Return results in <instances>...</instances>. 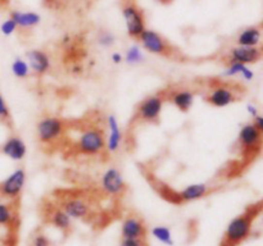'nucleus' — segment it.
<instances>
[{
    "instance_id": "nucleus-25",
    "label": "nucleus",
    "mask_w": 263,
    "mask_h": 246,
    "mask_svg": "<svg viewBox=\"0 0 263 246\" xmlns=\"http://www.w3.org/2000/svg\"><path fill=\"white\" fill-rule=\"evenodd\" d=\"M125 60L131 64L140 63V61L143 60V54H141L140 49H139L138 46H133V48L128 49L127 53H126L125 55Z\"/></svg>"
},
{
    "instance_id": "nucleus-4",
    "label": "nucleus",
    "mask_w": 263,
    "mask_h": 246,
    "mask_svg": "<svg viewBox=\"0 0 263 246\" xmlns=\"http://www.w3.org/2000/svg\"><path fill=\"white\" fill-rule=\"evenodd\" d=\"M68 123L61 117L45 115L36 125V137L43 148H53L64 140Z\"/></svg>"
},
{
    "instance_id": "nucleus-22",
    "label": "nucleus",
    "mask_w": 263,
    "mask_h": 246,
    "mask_svg": "<svg viewBox=\"0 0 263 246\" xmlns=\"http://www.w3.org/2000/svg\"><path fill=\"white\" fill-rule=\"evenodd\" d=\"M17 200L0 201V227H12L18 217Z\"/></svg>"
},
{
    "instance_id": "nucleus-33",
    "label": "nucleus",
    "mask_w": 263,
    "mask_h": 246,
    "mask_svg": "<svg viewBox=\"0 0 263 246\" xmlns=\"http://www.w3.org/2000/svg\"><path fill=\"white\" fill-rule=\"evenodd\" d=\"M110 59H112V61L115 64H120V63H122L123 56H122V54H120V53H113L112 56H110Z\"/></svg>"
},
{
    "instance_id": "nucleus-2",
    "label": "nucleus",
    "mask_w": 263,
    "mask_h": 246,
    "mask_svg": "<svg viewBox=\"0 0 263 246\" xmlns=\"http://www.w3.org/2000/svg\"><path fill=\"white\" fill-rule=\"evenodd\" d=\"M203 91V100L211 107L223 108L238 102L246 95L247 89L239 82L225 81L221 78H208Z\"/></svg>"
},
{
    "instance_id": "nucleus-6",
    "label": "nucleus",
    "mask_w": 263,
    "mask_h": 246,
    "mask_svg": "<svg viewBox=\"0 0 263 246\" xmlns=\"http://www.w3.org/2000/svg\"><path fill=\"white\" fill-rule=\"evenodd\" d=\"M138 41L141 44V48L145 49L148 53L172 59V60H181V53L156 31L145 28Z\"/></svg>"
},
{
    "instance_id": "nucleus-28",
    "label": "nucleus",
    "mask_w": 263,
    "mask_h": 246,
    "mask_svg": "<svg viewBox=\"0 0 263 246\" xmlns=\"http://www.w3.org/2000/svg\"><path fill=\"white\" fill-rule=\"evenodd\" d=\"M115 36L112 35L110 32H108V31H104V32H100L99 36H98V41H99V44L102 46H105V48H109V46H112L113 44H115Z\"/></svg>"
},
{
    "instance_id": "nucleus-16",
    "label": "nucleus",
    "mask_w": 263,
    "mask_h": 246,
    "mask_svg": "<svg viewBox=\"0 0 263 246\" xmlns=\"http://www.w3.org/2000/svg\"><path fill=\"white\" fill-rule=\"evenodd\" d=\"M217 187L210 186V184L205 183H195V184H189V186L185 187L181 191H175V200L174 204H185V202L190 201H197V200L203 199V197L208 196L210 194H212Z\"/></svg>"
},
{
    "instance_id": "nucleus-14",
    "label": "nucleus",
    "mask_w": 263,
    "mask_h": 246,
    "mask_svg": "<svg viewBox=\"0 0 263 246\" xmlns=\"http://www.w3.org/2000/svg\"><path fill=\"white\" fill-rule=\"evenodd\" d=\"M166 102H171L180 112L186 113L193 107L197 91L187 87H166L163 89Z\"/></svg>"
},
{
    "instance_id": "nucleus-3",
    "label": "nucleus",
    "mask_w": 263,
    "mask_h": 246,
    "mask_svg": "<svg viewBox=\"0 0 263 246\" xmlns=\"http://www.w3.org/2000/svg\"><path fill=\"white\" fill-rule=\"evenodd\" d=\"M53 201L64 210L69 218L92 222L95 219L94 201L81 191H57Z\"/></svg>"
},
{
    "instance_id": "nucleus-29",
    "label": "nucleus",
    "mask_w": 263,
    "mask_h": 246,
    "mask_svg": "<svg viewBox=\"0 0 263 246\" xmlns=\"http://www.w3.org/2000/svg\"><path fill=\"white\" fill-rule=\"evenodd\" d=\"M0 30H2V32L4 33L5 36H10L12 33H14L15 31H17V25H15L14 20L9 17L7 20H4V22L2 23Z\"/></svg>"
},
{
    "instance_id": "nucleus-36",
    "label": "nucleus",
    "mask_w": 263,
    "mask_h": 246,
    "mask_svg": "<svg viewBox=\"0 0 263 246\" xmlns=\"http://www.w3.org/2000/svg\"><path fill=\"white\" fill-rule=\"evenodd\" d=\"M7 2H8V0H0V4H5Z\"/></svg>"
},
{
    "instance_id": "nucleus-18",
    "label": "nucleus",
    "mask_w": 263,
    "mask_h": 246,
    "mask_svg": "<svg viewBox=\"0 0 263 246\" xmlns=\"http://www.w3.org/2000/svg\"><path fill=\"white\" fill-rule=\"evenodd\" d=\"M26 56H27L28 67L36 76H44L48 73L50 69V58L45 51L33 49V50L27 51Z\"/></svg>"
},
{
    "instance_id": "nucleus-11",
    "label": "nucleus",
    "mask_w": 263,
    "mask_h": 246,
    "mask_svg": "<svg viewBox=\"0 0 263 246\" xmlns=\"http://www.w3.org/2000/svg\"><path fill=\"white\" fill-rule=\"evenodd\" d=\"M100 189L107 196L120 199L127 191V184L123 179L122 173L115 167H110L100 177Z\"/></svg>"
},
{
    "instance_id": "nucleus-35",
    "label": "nucleus",
    "mask_w": 263,
    "mask_h": 246,
    "mask_svg": "<svg viewBox=\"0 0 263 246\" xmlns=\"http://www.w3.org/2000/svg\"><path fill=\"white\" fill-rule=\"evenodd\" d=\"M76 3H80V4H87V3H91L92 0H74Z\"/></svg>"
},
{
    "instance_id": "nucleus-12",
    "label": "nucleus",
    "mask_w": 263,
    "mask_h": 246,
    "mask_svg": "<svg viewBox=\"0 0 263 246\" xmlns=\"http://www.w3.org/2000/svg\"><path fill=\"white\" fill-rule=\"evenodd\" d=\"M26 182V172L23 168L15 169L4 181L0 182V200H18Z\"/></svg>"
},
{
    "instance_id": "nucleus-9",
    "label": "nucleus",
    "mask_w": 263,
    "mask_h": 246,
    "mask_svg": "<svg viewBox=\"0 0 263 246\" xmlns=\"http://www.w3.org/2000/svg\"><path fill=\"white\" fill-rule=\"evenodd\" d=\"M121 5H122V15L128 37L138 41L143 31L146 28L145 15L135 0H122Z\"/></svg>"
},
{
    "instance_id": "nucleus-13",
    "label": "nucleus",
    "mask_w": 263,
    "mask_h": 246,
    "mask_svg": "<svg viewBox=\"0 0 263 246\" xmlns=\"http://www.w3.org/2000/svg\"><path fill=\"white\" fill-rule=\"evenodd\" d=\"M263 50L262 46H234L231 48L225 55L222 56L223 63L228 61H236V63H243L249 66L254 64L262 59Z\"/></svg>"
},
{
    "instance_id": "nucleus-34",
    "label": "nucleus",
    "mask_w": 263,
    "mask_h": 246,
    "mask_svg": "<svg viewBox=\"0 0 263 246\" xmlns=\"http://www.w3.org/2000/svg\"><path fill=\"white\" fill-rule=\"evenodd\" d=\"M247 109H248V113L249 114L252 115V117H256V115H258L259 113H258V110H257V108L254 107V105H252V104H249L248 105V108H247Z\"/></svg>"
},
{
    "instance_id": "nucleus-24",
    "label": "nucleus",
    "mask_w": 263,
    "mask_h": 246,
    "mask_svg": "<svg viewBox=\"0 0 263 246\" xmlns=\"http://www.w3.org/2000/svg\"><path fill=\"white\" fill-rule=\"evenodd\" d=\"M12 72L18 78H26L30 74V67L22 58H15L12 63Z\"/></svg>"
},
{
    "instance_id": "nucleus-10",
    "label": "nucleus",
    "mask_w": 263,
    "mask_h": 246,
    "mask_svg": "<svg viewBox=\"0 0 263 246\" xmlns=\"http://www.w3.org/2000/svg\"><path fill=\"white\" fill-rule=\"evenodd\" d=\"M40 214L46 224L53 225L54 228L61 231L63 235H68L72 228L71 218L53 200H48V201H45L41 205Z\"/></svg>"
},
{
    "instance_id": "nucleus-19",
    "label": "nucleus",
    "mask_w": 263,
    "mask_h": 246,
    "mask_svg": "<svg viewBox=\"0 0 263 246\" xmlns=\"http://www.w3.org/2000/svg\"><path fill=\"white\" fill-rule=\"evenodd\" d=\"M2 153L12 160L21 161L25 159L27 149H26L22 138H20L18 136H10L2 145Z\"/></svg>"
},
{
    "instance_id": "nucleus-15",
    "label": "nucleus",
    "mask_w": 263,
    "mask_h": 246,
    "mask_svg": "<svg viewBox=\"0 0 263 246\" xmlns=\"http://www.w3.org/2000/svg\"><path fill=\"white\" fill-rule=\"evenodd\" d=\"M149 230L143 218L138 214H128L121 224V238H138L148 240Z\"/></svg>"
},
{
    "instance_id": "nucleus-17",
    "label": "nucleus",
    "mask_w": 263,
    "mask_h": 246,
    "mask_svg": "<svg viewBox=\"0 0 263 246\" xmlns=\"http://www.w3.org/2000/svg\"><path fill=\"white\" fill-rule=\"evenodd\" d=\"M107 126H108V136H105V151L107 154L117 153L122 145V132H121L120 125H118L117 118L113 114H109L107 117Z\"/></svg>"
},
{
    "instance_id": "nucleus-26",
    "label": "nucleus",
    "mask_w": 263,
    "mask_h": 246,
    "mask_svg": "<svg viewBox=\"0 0 263 246\" xmlns=\"http://www.w3.org/2000/svg\"><path fill=\"white\" fill-rule=\"evenodd\" d=\"M153 236L154 237L158 238L159 241H162V242H166V243H171V232H170V230L167 227H162V225H159V227H154L153 228Z\"/></svg>"
},
{
    "instance_id": "nucleus-27",
    "label": "nucleus",
    "mask_w": 263,
    "mask_h": 246,
    "mask_svg": "<svg viewBox=\"0 0 263 246\" xmlns=\"http://www.w3.org/2000/svg\"><path fill=\"white\" fill-rule=\"evenodd\" d=\"M0 120L4 122L5 125H12V117H10V112L7 107V102H5L4 97L0 94Z\"/></svg>"
},
{
    "instance_id": "nucleus-23",
    "label": "nucleus",
    "mask_w": 263,
    "mask_h": 246,
    "mask_svg": "<svg viewBox=\"0 0 263 246\" xmlns=\"http://www.w3.org/2000/svg\"><path fill=\"white\" fill-rule=\"evenodd\" d=\"M223 66L226 67V71H225L226 76H236V74H239V76L248 79V81L253 79L254 77L253 71H252L247 64L236 63V61H228V63H223Z\"/></svg>"
},
{
    "instance_id": "nucleus-20",
    "label": "nucleus",
    "mask_w": 263,
    "mask_h": 246,
    "mask_svg": "<svg viewBox=\"0 0 263 246\" xmlns=\"http://www.w3.org/2000/svg\"><path fill=\"white\" fill-rule=\"evenodd\" d=\"M9 17L17 25V30L30 31L40 23V15L33 12H21V10H12Z\"/></svg>"
},
{
    "instance_id": "nucleus-30",
    "label": "nucleus",
    "mask_w": 263,
    "mask_h": 246,
    "mask_svg": "<svg viewBox=\"0 0 263 246\" xmlns=\"http://www.w3.org/2000/svg\"><path fill=\"white\" fill-rule=\"evenodd\" d=\"M31 246H51V241L44 233L39 232L33 236Z\"/></svg>"
},
{
    "instance_id": "nucleus-1",
    "label": "nucleus",
    "mask_w": 263,
    "mask_h": 246,
    "mask_svg": "<svg viewBox=\"0 0 263 246\" xmlns=\"http://www.w3.org/2000/svg\"><path fill=\"white\" fill-rule=\"evenodd\" d=\"M263 210L262 200L249 204L243 212L230 220L218 246H241L252 235L253 224Z\"/></svg>"
},
{
    "instance_id": "nucleus-5",
    "label": "nucleus",
    "mask_w": 263,
    "mask_h": 246,
    "mask_svg": "<svg viewBox=\"0 0 263 246\" xmlns=\"http://www.w3.org/2000/svg\"><path fill=\"white\" fill-rule=\"evenodd\" d=\"M73 148L80 155H108L105 151V133L98 126H86L84 130L80 131Z\"/></svg>"
},
{
    "instance_id": "nucleus-32",
    "label": "nucleus",
    "mask_w": 263,
    "mask_h": 246,
    "mask_svg": "<svg viewBox=\"0 0 263 246\" xmlns=\"http://www.w3.org/2000/svg\"><path fill=\"white\" fill-rule=\"evenodd\" d=\"M252 123H253V126L257 128V130L262 131L263 132V117L261 114L256 115V117L253 118V120H252Z\"/></svg>"
},
{
    "instance_id": "nucleus-31",
    "label": "nucleus",
    "mask_w": 263,
    "mask_h": 246,
    "mask_svg": "<svg viewBox=\"0 0 263 246\" xmlns=\"http://www.w3.org/2000/svg\"><path fill=\"white\" fill-rule=\"evenodd\" d=\"M120 246H149L148 240H138V238H121Z\"/></svg>"
},
{
    "instance_id": "nucleus-8",
    "label": "nucleus",
    "mask_w": 263,
    "mask_h": 246,
    "mask_svg": "<svg viewBox=\"0 0 263 246\" xmlns=\"http://www.w3.org/2000/svg\"><path fill=\"white\" fill-rule=\"evenodd\" d=\"M262 131L257 130L252 122L240 128L238 135V149L244 159L249 158V160H252L254 156L258 155L262 148Z\"/></svg>"
},
{
    "instance_id": "nucleus-21",
    "label": "nucleus",
    "mask_w": 263,
    "mask_h": 246,
    "mask_svg": "<svg viewBox=\"0 0 263 246\" xmlns=\"http://www.w3.org/2000/svg\"><path fill=\"white\" fill-rule=\"evenodd\" d=\"M262 27L258 26H251L238 33L235 38V44L239 46H259L261 45Z\"/></svg>"
},
{
    "instance_id": "nucleus-7",
    "label": "nucleus",
    "mask_w": 263,
    "mask_h": 246,
    "mask_svg": "<svg viewBox=\"0 0 263 246\" xmlns=\"http://www.w3.org/2000/svg\"><path fill=\"white\" fill-rule=\"evenodd\" d=\"M164 104H166V97H164L163 90L159 91L158 94L149 95L136 105L133 122L141 123V125L144 123L157 125L159 122V117H161Z\"/></svg>"
}]
</instances>
